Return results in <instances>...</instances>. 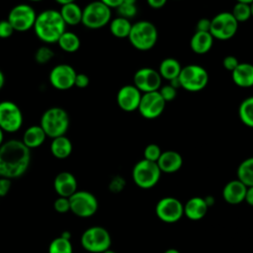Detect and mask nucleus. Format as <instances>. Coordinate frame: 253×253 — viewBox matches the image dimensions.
<instances>
[{
	"label": "nucleus",
	"instance_id": "1",
	"mask_svg": "<svg viewBox=\"0 0 253 253\" xmlns=\"http://www.w3.org/2000/svg\"><path fill=\"white\" fill-rule=\"evenodd\" d=\"M31 163V149L22 140L10 139L0 145V177L15 179L23 176Z\"/></svg>",
	"mask_w": 253,
	"mask_h": 253
},
{
	"label": "nucleus",
	"instance_id": "2",
	"mask_svg": "<svg viewBox=\"0 0 253 253\" xmlns=\"http://www.w3.org/2000/svg\"><path fill=\"white\" fill-rule=\"evenodd\" d=\"M33 29L40 41L45 43H53L66 31V25L59 11L46 9L37 15Z\"/></svg>",
	"mask_w": 253,
	"mask_h": 253
},
{
	"label": "nucleus",
	"instance_id": "3",
	"mask_svg": "<svg viewBox=\"0 0 253 253\" xmlns=\"http://www.w3.org/2000/svg\"><path fill=\"white\" fill-rule=\"evenodd\" d=\"M69 116L61 107H50L43 112L40 120V126L47 137L55 138L65 135L69 127Z\"/></svg>",
	"mask_w": 253,
	"mask_h": 253
},
{
	"label": "nucleus",
	"instance_id": "4",
	"mask_svg": "<svg viewBox=\"0 0 253 253\" xmlns=\"http://www.w3.org/2000/svg\"><path fill=\"white\" fill-rule=\"evenodd\" d=\"M127 39L134 48L146 51L156 44L158 31L153 23L141 20L132 24Z\"/></svg>",
	"mask_w": 253,
	"mask_h": 253
},
{
	"label": "nucleus",
	"instance_id": "5",
	"mask_svg": "<svg viewBox=\"0 0 253 253\" xmlns=\"http://www.w3.org/2000/svg\"><path fill=\"white\" fill-rule=\"evenodd\" d=\"M112 20L111 8L99 0L88 3L82 9L81 24L90 30H98L107 26Z\"/></svg>",
	"mask_w": 253,
	"mask_h": 253
},
{
	"label": "nucleus",
	"instance_id": "6",
	"mask_svg": "<svg viewBox=\"0 0 253 253\" xmlns=\"http://www.w3.org/2000/svg\"><path fill=\"white\" fill-rule=\"evenodd\" d=\"M181 88L188 92H199L209 83V73L205 67L199 64H189L182 67L178 76Z\"/></svg>",
	"mask_w": 253,
	"mask_h": 253
},
{
	"label": "nucleus",
	"instance_id": "7",
	"mask_svg": "<svg viewBox=\"0 0 253 253\" xmlns=\"http://www.w3.org/2000/svg\"><path fill=\"white\" fill-rule=\"evenodd\" d=\"M82 247L91 253H103L110 249L112 238L109 231L103 226H91L81 235Z\"/></svg>",
	"mask_w": 253,
	"mask_h": 253
},
{
	"label": "nucleus",
	"instance_id": "8",
	"mask_svg": "<svg viewBox=\"0 0 253 253\" xmlns=\"http://www.w3.org/2000/svg\"><path fill=\"white\" fill-rule=\"evenodd\" d=\"M161 171L156 162L141 159L132 168V180L141 189H150L160 180Z\"/></svg>",
	"mask_w": 253,
	"mask_h": 253
},
{
	"label": "nucleus",
	"instance_id": "9",
	"mask_svg": "<svg viewBox=\"0 0 253 253\" xmlns=\"http://www.w3.org/2000/svg\"><path fill=\"white\" fill-rule=\"evenodd\" d=\"M238 25L230 12H220L211 19L210 33L214 40L228 41L235 36Z\"/></svg>",
	"mask_w": 253,
	"mask_h": 253
},
{
	"label": "nucleus",
	"instance_id": "10",
	"mask_svg": "<svg viewBox=\"0 0 253 253\" xmlns=\"http://www.w3.org/2000/svg\"><path fill=\"white\" fill-rule=\"evenodd\" d=\"M70 211L79 217L94 215L99 208L97 198L88 191H76L69 198Z\"/></svg>",
	"mask_w": 253,
	"mask_h": 253
},
{
	"label": "nucleus",
	"instance_id": "11",
	"mask_svg": "<svg viewBox=\"0 0 253 253\" xmlns=\"http://www.w3.org/2000/svg\"><path fill=\"white\" fill-rule=\"evenodd\" d=\"M23 122V113L16 103L8 100L0 102V127L4 132L18 131Z\"/></svg>",
	"mask_w": 253,
	"mask_h": 253
},
{
	"label": "nucleus",
	"instance_id": "12",
	"mask_svg": "<svg viewBox=\"0 0 253 253\" xmlns=\"http://www.w3.org/2000/svg\"><path fill=\"white\" fill-rule=\"evenodd\" d=\"M36 18L37 13L31 5L20 3L10 10L7 20L12 25L14 31L27 32L33 29Z\"/></svg>",
	"mask_w": 253,
	"mask_h": 253
},
{
	"label": "nucleus",
	"instance_id": "13",
	"mask_svg": "<svg viewBox=\"0 0 253 253\" xmlns=\"http://www.w3.org/2000/svg\"><path fill=\"white\" fill-rule=\"evenodd\" d=\"M157 217L165 223H175L184 215V205L177 198L164 197L155 206Z\"/></svg>",
	"mask_w": 253,
	"mask_h": 253
},
{
	"label": "nucleus",
	"instance_id": "14",
	"mask_svg": "<svg viewBox=\"0 0 253 253\" xmlns=\"http://www.w3.org/2000/svg\"><path fill=\"white\" fill-rule=\"evenodd\" d=\"M166 102L163 100L158 91L142 93L137 111L147 120H153L162 115Z\"/></svg>",
	"mask_w": 253,
	"mask_h": 253
},
{
	"label": "nucleus",
	"instance_id": "15",
	"mask_svg": "<svg viewBox=\"0 0 253 253\" xmlns=\"http://www.w3.org/2000/svg\"><path fill=\"white\" fill-rule=\"evenodd\" d=\"M162 83V78L158 72L151 67H141L133 75V85L141 92L148 93L158 91Z\"/></svg>",
	"mask_w": 253,
	"mask_h": 253
},
{
	"label": "nucleus",
	"instance_id": "16",
	"mask_svg": "<svg viewBox=\"0 0 253 253\" xmlns=\"http://www.w3.org/2000/svg\"><path fill=\"white\" fill-rule=\"evenodd\" d=\"M77 72L75 69L66 63L55 65L49 72L48 80L50 85L57 90H68L74 86V81Z\"/></svg>",
	"mask_w": 253,
	"mask_h": 253
},
{
	"label": "nucleus",
	"instance_id": "17",
	"mask_svg": "<svg viewBox=\"0 0 253 253\" xmlns=\"http://www.w3.org/2000/svg\"><path fill=\"white\" fill-rule=\"evenodd\" d=\"M142 93L132 84L124 85L117 93V104L125 112H134L138 109Z\"/></svg>",
	"mask_w": 253,
	"mask_h": 253
},
{
	"label": "nucleus",
	"instance_id": "18",
	"mask_svg": "<svg viewBox=\"0 0 253 253\" xmlns=\"http://www.w3.org/2000/svg\"><path fill=\"white\" fill-rule=\"evenodd\" d=\"M53 188L59 197L69 198L77 191V180L72 173L62 171L55 176Z\"/></svg>",
	"mask_w": 253,
	"mask_h": 253
},
{
	"label": "nucleus",
	"instance_id": "19",
	"mask_svg": "<svg viewBox=\"0 0 253 253\" xmlns=\"http://www.w3.org/2000/svg\"><path fill=\"white\" fill-rule=\"evenodd\" d=\"M247 187L238 179L227 182L221 192L223 200L230 205H238L244 202Z\"/></svg>",
	"mask_w": 253,
	"mask_h": 253
},
{
	"label": "nucleus",
	"instance_id": "20",
	"mask_svg": "<svg viewBox=\"0 0 253 253\" xmlns=\"http://www.w3.org/2000/svg\"><path fill=\"white\" fill-rule=\"evenodd\" d=\"M156 163L161 173L172 174L181 169L183 165V157L175 150H165L162 151Z\"/></svg>",
	"mask_w": 253,
	"mask_h": 253
},
{
	"label": "nucleus",
	"instance_id": "21",
	"mask_svg": "<svg viewBox=\"0 0 253 253\" xmlns=\"http://www.w3.org/2000/svg\"><path fill=\"white\" fill-rule=\"evenodd\" d=\"M209 203L201 197H193L184 205V215L191 220H200L207 214Z\"/></svg>",
	"mask_w": 253,
	"mask_h": 253
},
{
	"label": "nucleus",
	"instance_id": "22",
	"mask_svg": "<svg viewBox=\"0 0 253 253\" xmlns=\"http://www.w3.org/2000/svg\"><path fill=\"white\" fill-rule=\"evenodd\" d=\"M231 78L235 85L241 88H250L253 86V64L241 62L231 72Z\"/></svg>",
	"mask_w": 253,
	"mask_h": 253
},
{
	"label": "nucleus",
	"instance_id": "23",
	"mask_svg": "<svg viewBox=\"0 0 253 253\" xmlns=\"http://www.w3.org/2000/svg\"><path fill=\"white\" fill-rule=\"evenodd\" d=\"M213 41L210 32L196 31L190 40V47L197 54H206L211 49Z\"/></svg>",
	"mask_w": 253,
	"mask_h": 253
},
{
	"label": "nucleus",
	"instance_id": "24",
	"mask_svg": "<svg viewBox=\"0 0 253 253\" xmlns=\"http://www.w3.org/2000/svg\"><path fill=\"white\" fill-rule=\"evenodd\" d=\"M46 134L40 125H34L27 127L23 133L22 142L29 148H38L44 142Z\"/></svg>",
	"mask_w": 253,
	"mask_h": 253
},
{
	"label": "nucleus",
	"instance_id": "25",
	"mask_svg": "<svg viewBox=\"0 0 253 253\" xmlns=\"http://www.w3.org/2000/svg\"><path fill=\"white\" fill-rule=\"evenodd\" d=\"M73 145L71 140L65 136L61 135L55 138H52L50 143V152L52 156L57 159H65L72 153Z\"/></svg>",
	"mask_w": 253,
	"mask_h": 253
},
{
	"label": "nucleus",
	"instance_id": "26",
	"mask_svg": "<svg viewBox=\"0 0 253 253\" xmlns=\"http://www.w3.org/2000/svg\"><path fill=\"white\" fill-rule=\"evenodd\" d=\"M59 13L66 26H76L81 23L82 8L75 2L62 5Z\"/></svg>",
	"mask_w": 253,
	"mask_h": 253
},
{
	"label": "nucleus",
	"instance_id": "27",
	"mask_svg": "<svg viewBox=\"0 0 253 253\" xmlns=\"http://www.w3.org/2000/svg\"><path fill=\"white\" fill-rule=\"evenodd\" d=\"M182 66L180 62L174 57L164 58L158 67V72L162 79L171 81L174 78H177L181 72Z\"/></svg>",
	"mask_w": 253,
	"mask_h": 253
},
{
	"label": "nucleus",
	"instance_id": "28",
	"mask_svg": "<svg viewBox=\"0 0 253 253\" xmlns=\"http://www.w3.org/2000/svg\"><path fill=\"white\" fill-rule=\"evenodd\" d=\"M131 26L132 24L130 23V20L119 16L115 19H112L109 23L111 34L118 39H127Z\"/></svg>",
	"mask_w": 253,
	"mask_h": 253
},
{
	"label": "nucleus",
	"instance_id": "29",
	"mask_svg": "<svg viewBox=\"0 0 253 253\" xmlns=\"http://www.w3.org/2000/svg\"><path fill=\"white\" fill-rule=\"evenodd\" d=\"M56 42L60 47V49L68 53L76 52L81 45L79 37L75 33L68 32V31H65L60 36V38L57 40Z\"/></svg>",
	"mask_w": 253,
	"mask_h": 253
},
{
	"label": "nucleus",
	"instance_id": "30",
	"mask_svg": "<svg viewBox=\"0 0 253 253\" xmlns=\"http://www.w3.org/2000/svg\"><path fill=\"white\" fill-rule=\"evenodd\" d=\"M237 179L246 187L253 186V156L241 161L236 170Z\"/></svg>",
	"mask_w": 253,
	"mask_h": 253
},
{
	"label": "nucleus",
	"instance_id": "31",
	"mask_svg": "<svg viewBox=\"0 0 253 253\" xmlns=\"http://www.w3.org/2000/svg\"><path fill=\"white\" fill-rule=\"evenodd\" d=\"M238 117L243 125L253 128V96L241 101L238 107Z\"/></svg>",
	"mask_w": 253,
	"mask_h": 253
},
{
	"label": "nucleus",
	"instance_id": "32",
	"mask_svg": "<svg viewBox=\"0 0 253 253\" xmlns=\"http://www.w3.org/2000/svg\"><path fill=\"white\" fill-rule=\"evenodd\" d=\"M48 253H73V247L70 239L62 236L54 238L48 245Z\"/></svg>",
	"mask_w": 253,
	"mask_h": 253
},
{
	"label": "nucleus",
	"instance_id": "33",
	"mask_svg": "<svg viewBox=\"0 0 253 253\" xmlns=\"http://www.w3.org/2000/svg\"><path fill=\"white\" fill-rule=\"evenodd\" d=\"M230 13L234 17V19L238 22V24L247 22L251 18L250 4L236 2Z\"/></svg>",
	"mask_w": 253,
	"mask_h": 253
},
{
	"label": "nucleus",
	"instance_id": "34",
	"mask_svg": "<svg viewBox=\"0 0 253 253\" xmlns=\"http://www.w3.org/2000/svg\"><path fill=\"white\" fill-rule=\"evenodd\" d=\"M54 56L53 50L47 45L40 46L35 53V60L39 64H45L49 62Z\"/></svg>",
	"mask_w": 253,
	"mask_h": 253
},
{
	"label": "nucleus",
	"instance_id": "35",
	"mask_svg": "<svg viewBox=\"0 0 253 253\" xmlns=\"http://www.w3.org/2000/svg\"><path fill=\"white\" fill-rule=\"evenodd\" d=\"M161 153H162V150L159 145H157L156 143H149L145 146L143 150V159H146L152 162H157Z\"/></svg>",
	"mask_w": 253,
	"mask_h": 253
},
{
	"label": "nucleus",
	"instance_id": "36",
	"mask_svg": "<svg viewBox=\"0 0 253 253\" xmlns=\"http://www.w3.org/2000/svg\"><path fill=\"white\" fill-rule=\"evenodd\" d=\"M118 15L119 17H123L125 19L130 20L136 16L137 13V8L136 5H130V4H126L122 3L118 8Z\"/></svg>",
	"mask_w": 253,
	"mask_h": 253
},
{
	"label": "nucleus",
	"instance_id": "37",
	"mask_svg": "<svg viewBox=\"0 0 253 253\" xmlns=\"http://www.w3.org/2000/svg\"><path fill=\"white\" fill-rule=\"evenodd\" d=\"M158 92L166 103L175 100V98L177 97V89L174 88L173 86H171L170 84L161 86L160 89L158 90Z\"/></svg>",
	"mask_w": 253,
	"mask_h": 253
},
{
	"label": "nucleus",
	"instance_id": "38",
	"mask_svg": "<svg viewBox=\"0 0 253 253\" xmlns=\"http://www.w3.org/2000/svg\"><path fill=\"white\" fill-rule=\"evenodd\" d=\"M53 209L59 213H65L70 211V204L68 198L58 197L53 203Z\"/></svg>",
	"mask_w": 253,
	"mask_h": 253
},
{
	"label": "nucleus",
	"instance_id": "39",
	"mask_svg": "<svg viewBox=\"0 0 253 253\" xmlns=\"http://www.w3.org/2000/svg\"><path fill=\"white\" fill-rule=\"evenodd\" d=\"M14 32L15 31L8 20L0 21V39H8L13 35Z\"/></svg>",
	"mask_w": 253,
	"mask_h": 253
},
{
	"label": "nucleus",
	"instance_id": "40",
	"mask_svg": "<svg viewBox=\"0 0 253 253\" xmlns=\"http://www.w3.org/2000/svg\"><path fill=\"white\" fill-rule=\"evenodd\" d=\"M240 62L234 55H226L222 59V66L224 69L232 72Z\"/></svg>",
	"mask_w": 253,
	"mask_h": 253
},
{
	"label": "nucleus",
	"instance_id": "41",
	"mask_svg": "<svg viewBox=\"0 0 253 253\" xmlns=\"http://www.w3.org/2000/svg\"><path fill=\"white\" fill-rule=\"evenodd\" d=\"M90 83V79L87 74L85 73H77L74 81V86L80 89L86 88Z\"/></svg>",
	"mask_w": 253,
	"mask_h": 253
},
{
	"label": "nucleus",
	"instance_id": "42",
	"mask_svg": "<svg viewBox=\"0 0 253 253\" xmlns=\"http://www.w3.org/2000/svg\"><path fill=\"white\" fill-rule=\"evenodd\" d=\"M11 179L0 177V197H5L11 189Z\"/></svg>",
	"mask_w": 253,
	"mask_h": 253
},
{
	"label": "nucleus",
	"instance_id": "43",
	"mask_svg": "<svg viewBox=\"0 0 253 253\" xmlns=\"http://www.w3.org/2000/svg\"><path fill=\"white\" fill-rule=\"evenodd\" d=\"M211 28V19L201 18L196 25V31L200 32H210Z\"/></svg>",
	"mask_w": 253,
	"mask_h": 253
},
{
	"label": "nucleus",
	"instance_id": "44",
	"mask_svg": "<svg viewBox=\"0 0 253 253\" xmlns=\"http://www.w3.org/2000/svg\"><path fill=\"white\" fill-rule=\"evenodd\" d=\"M146 2L151 8L160 9L165 6V4L167 3V0H146Z\"/></svg>",
	"mask_w": 253,
	"mask_h": 253
},
{
	"label": "nucleus",
	"instance_id": "45",
	"mask_svg": "<svg viewBox=\"0 0 253 253\" xmlns=\"http://www.w3.org/2000/svg\"><path fill=\"white\" fill-rule=\"evenodd\" d=\"M244 202H246L249 206L253 207V186H251V187H247Z\"/></svg>",
	"mask_w": 253,
	"mask_h": 253
},
{
	"label": "nucleus",
	"instance_id": "46",
	"mask_svg": "<svg viewBox=\"0 0 253 253\" xmlns=\"http://www.w3.org/2000/svg\"><path fill=\"white\" fill-rule=\"evenodd\" d=\"M99 1H101L102 3H104L106 6H108L109 8H118L122 3H123V1L124 0H99Z\"/></svg>",
	"mask_w": 253,
	"mask_h": 253
},
{
	"label": "nucleus",
	"instance_id": "47",
	"mask_svg": "<svg viewBox=\"0 0 253 253\" xmlns=\"http://www.w3.org/2000/svg\"><path fill=\"white\" fill-rule=\"evenodd\" d=\"M5 84V76H4V73L2 72V70L0 69V90L3 88Z\"/></svg>",
	"mask_w": 253,
	"mask_h": 253
},
{
	"label": "nucleus",
	"instance_id": "48",
	"mask_svg": "<svg viewBox=\"0 0 253 253\" xmlns=\"http://www.w3.org/2000/svg\"><path fill=\"white\" fill-rule=\"evenodd\" d=\"M54 1L57 2L58 4H60L61 6H62V5H65V4H68V3L75 2V0H54Z\"/></svg>",
	"mask_w": 253,
	"mask_h": 253
},
{
	"label": "nucleus",
	"instance_id": "49",
	"mask_svg": "<svg viewBox=\"0 0 253 253\" xmlns=\"http://www.w3.org/2000/svg\"><path fill=\"white\" fill-rule=\"evenodd\" d=\"M164 253H180V251L178 249H175V248H169V249L165 250Z\"/></svg>",
	"mask_w": 253,
	"mask_h": 253
},
{
	"label": "nucleus",
	"instance_id": "50",
	"mask_svg": "<svg viewBox=\"0 0 253 253\" xmlns=\"http://www.w3.org/2000/svg\"><path fill=\"white\" fill-rule=\"evenodd\" d=\"M136 2H137V0H124L123 1V3L130 4V5H136Z\"/></svg>",
	"mask_w": 253,
	"mask_h": 253
},
{
	"label": "nucleus",
	"instance_id": "51",
	"mask_svg": "<svg viewBox=\"0 0 253 253\" xmlns=\"http://www.w3.org/2000/svg\"><path fill=\"white\" fill-rule=\"evenodd\" d=\"M3 140H4V131L0 127V145L3 143Z\"/></svg>",
	"mask_w": 253,
	"mask_h": 253
},
{
	"label": "nucleus",
	"instance_id": "52",
	"mask_svg": "<svg viewBox=\"0 0 253 253\" xmlns=\"http://www.w3.org/2000/svg\"><path fill=\"white\" fill-rule=\"evenodd\" d=\"M236 2H241V3H246V4H250L251 2H253V0H236Z\"/></svg>",
	"mask_w": 253,
	"mask_h": 253
},
{
	"label": "nucleus",
	"instance_id": "53",
	"mask_svg": "<svg viewBox=\"0 0 253 253\" xmlns=\"http://www.w3.org/2000/svg\"><path fill=\"white\" fill-rule=\"evenodd\" d=\"M103 253H117L116 251H114V250H111V249H108V250H106V251H104Z\"/></svg>",
	"mask_w": 253,
	"mask_h": 253
},
{
	"label": "nucleus",
	"instance_id": "54",
	"mask_svg": "<svg viewBox=\"0 0 253 253\" xmlns=\"http://www.w3.org/2000/svg\"><path fill=\"white\" fill-rule=\"evenodd\" d=\"M250 10H251V17H253V2L250 3Z\"/></svg>",
	"mask_w": 253,
	"mask_h": 253
},
{
	"label": "nucleus",
	"instance_id": "55",
	"mask_svg": "<svg viewBox=\"0 0 253 253\" xmlns=\"http://www.w3.org/2000/svg\"><path fill=\"white\" fill-rule=\"evenodd\" d=\"M31 2H40V1H42V0H29Z\"/></svg>",
	"mask_w": 253,
	"mask_h": 253
},
{
	"label": "nucleus",
	"instance_id": "56",
	"mask_svg": "<svg viewBox=\"0 0 253 253\" xmlns=\"http://www.w3.org/2000/svg\"><path fill=\"white\" fill-rule=\"evenodd\" d=\"M176 1H177V0H176Z\"/></svg>",
	"mask_w": 253,
	"mask_h": 253
}]
</instances>
